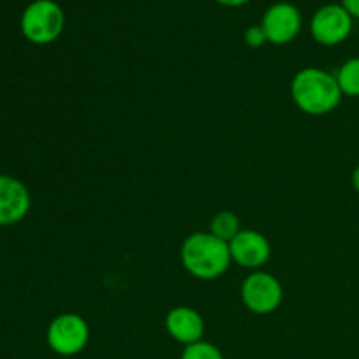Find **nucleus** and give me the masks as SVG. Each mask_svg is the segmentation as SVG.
Returning <instances> with one entry per match:
<instances>
[{"label": "nucleus", "mask_w": 359, "mask_h": 359, "mask_svg": "<svg viewBox=\"0 0 359 359\" xmlns=\"http://www.w3.org/2000/svg\"><path fill=\"white\" fill-rule=\"evenodd\" d=\"M342 97L337 76L318 67L298 70L291 81V98L305 114H330L339 107Z\"/></svg>", "instance_id": "1"}, {"label": "nucleus", "mask_w": 359, "mask_h": 359, "mask_svg": "<svg viewBox=\"0 0 359 359\" xmlns=\"http://www.w3.org/2000/svg\"><path fill=\"white\" fill-rule=\"evenodd\" d=\"M181 263L186 272L200 280H212L223 276L231 263L230 245L210 231L188 235L181 245Z\"/></svg>", "instance_id": "2"}, {"label": "nucleus", "mask_w": 359, "mask_h": 359, "mask_svg": "<svg viewBox=\"0 0 359 359\" xmlns=\"http://www.w3.org/2000/svg\"><path fill=\"white\" fill-rule=\"evenodd\" d=\"M65 14L55 0H35L21 16V32L34 44H51L62 35Z\"/></svg>", "instance_id": "3"}, {"label": "nucleus", "mask_w": 359, "mask_h": 359, "mask_svg": "<svg viewBox=\"0 0 359 359\" xmlns=\"http://www.w3.org/2000/svg\"><path fill=\"white\" fill-rule=\"evenodd\" d=\"M241 297L245 309L251 311L252 314H272L283 304V284L272 273L256 270V272L249 273L242 283Z\"/></svg>", "instance_id": "4"}, {"label": "nucleus", "mask_w": 359, "mask_h": 359, "mask_svg": "<svg viewBox=\"0 0 359 359\" xmlns=\"http://www.w3.org/2000/svg\"><path fill=\"white\" fill-rule=\"evenodd\" d=\"M48 346L60 356H76L90 342V326L79 314H60L48 326Z\"/></svg>", "instance_id": "5"}, {"label": "nucleus", "mask_w": 359, "mask_h": 359, "mask_svg": "<svg viewBox=\"0 0 359 359\" xmlns=\"http://www.w3.org/2000/svg\"><path fill=\"white\" fill-rule=\"evenodd\" d=\"M354 18L346 11L342 4H326L319 7L311 20V34L318 44L339 46L353 32Z\"/></svg>", "instance_id": "6"}, {"label": "nucleus", "mask_w": 359, "mask_h": 359, "mask_svg": "<svg viewBox=\"0 0 359 359\" xmlns=\"http://www.w3.org/2000/svg\"><path fill=\"white\" fill-rule=\"evenodd\" d=\"M262 27L270 44H290L302 30V13L290 2L272 4L263 14Z\"/></svg>", "instance_id": "7"}, {"label": "nucleus", "mask_w": 359, "mask_h": 359, "mask_svg": "<svg viewBox=\"0 0 359 359\" xmlns=\"http://www.w3.org/2000/svg\"><path fill=\"white\" fill-rule=\"evenodd\" d=\"M228 245H230L231 262L241 265L242 269L255 270V272L265 266L272 256L269 238L256 230H241Z\"/></svg>", "instance_id": "8"}, {"label": "nucleus", "mask_w": 359, "mask_h": 359, "mask_svg": "<svg viewBox=\"0 0 359 359\" xmlns=\"http://www.w3.org/2000/svg\"><path fill=\"white\" fill-rule=\"evenodd\" d=\"M30 193L16 177L0 175V226L20 223L30 210Z\"/></svg>", "instance_id": "9"}, {"label": "nucleus", "mask_w": 359, "mask_h": 359, "mask_svg": "<svg viewBox=\"0 0 359 359\" xmlns=\"http://www.w3.org/2000/svg\"><path fill=\"white\" fill-rule=\"evenodd\" d=\"M165 328H167L168 335L179 344L184 346H191L202 340L203 333H205V323L200 312L195 309L186 307H174L167 312L165 316Z\"/></svg>", "instance_id": "10"}, {"label": "nucleus", "mask_w": 359, "mask_h": 359, "mask_svg": "<svg viewBox=\"0 0 359 359\" xmlns=\"http://www.w3.org/2000/svg\"><path fill=\"white\" fill-rule=\"evenodd\" d=\"M210 233L217 237L219 241L230 244L241 231V219L231 210H219L216 216L210 219Z\"/></svg>", "instance_id": "11"}, {"label": "nucleus", "mask_w": 359, "mask_h": 359, "mask_svg": "<svg viewBox=\"0 0 359 359\" xmlns=\"http://www.w3.org/2000/svg\"><path fill=\"white\" fill-rule=\"evenodd\" d=\"M337 81L342 95L359 97V56L351 58L344 63L337 72Z\"/></svg>", "instance_id": "12"}, {"label": "nucleus", "mask_w": 359, "mask_h": 359, "mask_svg": "<svg viewBox=\"0 0 359 359\" xmlns=\"http://www.w3.org/2000/svg\"><path fill=\"white\" fill-rule=\"evenodd\" d=\"M181 359H224V358H223V353H221L214 344L200 340V342L191 344V346H186V349L182 351Z\"/></svg>", "instance_id": "13"}, {"label": "nucleus", "mask_w": 359, "mask_h": 359, "mask_svg": "<svg viewBox=\"0 0 359 359\" xmlns=\"http://www.w3.org/2000/svg\"><path fill=\"white\" fill-rule=\"evenodd\" d=\"M244 42L249 48H262L266 41L265 30H263L262 25H255V27H249L244 32Z\"/></svg>", "instance_id": "14"}, {"label": "nucleus", "mask_w": 359, "mask_h": 359, "mask_svg": "<svg viewBox=\"0 0 359 359\" xmlns=\"http://www.w3.org/2000/svg\"><path fill=\"white\" fill-rule=\"evenodd\" d=\"M342 6L354 20H359V0H342Z\"/></svg>", "instance_id": "15"}, {"label": "nucleus", "mask_w": 359, "mask_h": 359, "mask_svg": "<svg viewBox=\"0 0 359 359\" xmlns=\"http://www.w3.org/2000/svg\"><path fill=\"white\" fill-rule=\"evenodd\" d=\"M214 2H217L219 6L224 7H241L244 6V4H248L249 0H214Z\"/></svg>", "instance_id": "16"}, {"label": "nucleus", "mask_w": 359, "mask_h": 359, "mask_svg": "<svg viewBox=\"0 0 359 359\" xmlns=\"http://www.w3.org/2000/svg\"><path fill=\"white\" fill-rule=\"evenodd\" d=\"M351 181H353V188L356 189V193L359 195V165H358L356 168H354L353 179H351Z\"/></svg>", "instance_id": "17"}]
</instances>
